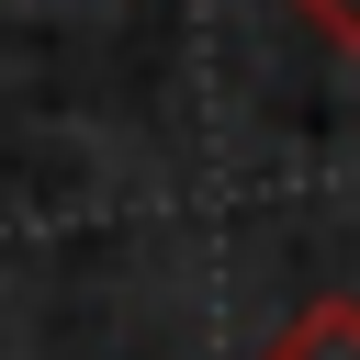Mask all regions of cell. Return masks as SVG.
Segmentation results:
<instances>
[{
	"instance_id": "obj_2",
	"label": "cell",
	"mask_w": 360,
	"mask_h": 360,
	"mask_svg": "<svg viewBox=\"0 0 360 360\" xmlns=\"http://www.w3.org/2000/svg\"><path fill=\"white\" fill-rule=\"evenodd\" d=\"M292 11H304V22H315V34H326V45H338V56H349V45H360V0H292Z\"/></svg>"
},
{
	"instance_id": "obj_1",
	"label": "cell",
	"mask_w": 360,
	"mask_h": 360,
	"mask_svg": "<svg viewBox=\"0 0 360 360\" xmlns=\"http://www.w3.org/2000/svg\"><path fill=\"white\" fill-rule=\"evenodd\" d=\"M270 360H360V304H349V292H315V304L270 338Z\"/></svg>"
}]
</instances>
